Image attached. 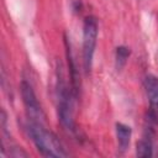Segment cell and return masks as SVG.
Instances as JSON below:
<instances>
[{"mask_svg":"<svg viewBox=\"0 0 158 158\" xmlns=\"http://www.w3.org/2000/svg\"><path fill=\"white\" fill-rule=\"evenodd\" d=\"M64 43H65V56L68 59V68H69V77H70V89L74 94V96L78 95L79 91V86H80V81H79V73L72 54V48H70V43L68 41L67 37H64Z\"/></svg>","mask_w":158,"mask_h":158,"instance_id":"cell-6","label":"cell"},{"mask_svg":"<svg viewBox=\"0 0 158 158\" xmlns=\"http://www.w3.org/2000/svg\"><path fill=\"white\" fill-rule=\"evenodd\" d=\"M136 154L138 157H142V158H147V157L153 156V144H152V139H151L149 135L147 137H143L142 139H139L137 142Z\"/></svg>","mask_w":158,"mask_h":158,"instance_id":"cell-8","label":"cell"},{"mask_svg":"<svg viewBox=\"0 0 158 158\" xmlns=\"http://www.w3.org/2000/svg\"><path fill=\"white\" fill-rule=\"evenodd\" d=\"M73 9H74L75 12L80 11V9H81V2H80V0H74V1H73Z\"/></svg>","mask_w":158,"mask_h":158,"instance_id":"cell-10","label":"cell"},{"mask_svg":"<svg viewBox=\"0 0 158 158\" xmlns=\"http://www.w3.org/2000/svg\"><path fill=\"white\" fill-rule=\"evenodd\" d=\"M98 40V20L86 16L83 25V64L86 73H90Z\"/></svg>","mask_w":158,"mask_h":158,"instance_id":"cell-3","label":"cell"},{"mask_svg":"<svg viewBox=\"0 0 158 158\" xmlns=\"http://www.w3.org/2000/svg\"><path fill=\"white\" fill-rule=\"evenodd\" d=\"M115 131H116V138H117V147L118 151L121 153H123L128 146H130V141H131V136H132V130L130 126L122 123V122H117L115 125Z\"/></svg>","mask_w":158,"mask_h":158,"instance_id":"cell-7","label":"cell"},{"mask_svg":"<svg viewBox=\"0 0 158 158\" xmlns=\"http://www.w3.org/2000/svg\"><path fill=\"white\" fill-rule=\"evenodd\" d=\"M26 128L37 151L43 157H67L68 156V153L63 148L57 136L53 132L46 130L42 122L30 120Z\"/></svg>","mask_w":158,"mask_h":158,"instance_id":"cell-1","label":"cell"},{"mask_svg":"<svg viewBox=\"0 0 158 158\" xmlns=\"http://www.w3.org/2000/svg\"><path fill=\"white\" fill-rule=\"evenodd\" d=\"M130 53H131L130 48H127L126 46H118L116 48V52H115V64H116L117 70H121L125 67V64H126V62H127V59L130 57Z\"/></svg>","mask_w":158,"mask_h":158,"instance_id":"cell-9","label":"cell"},{"mask_svg":"<svg viewBox=\"0 0 158 158\" xmlns=\"http://www.w3.org/2000/svg\"><path fill=\"white\" fill-rule=\"evenodd\" d=\"M20 90H21V98H22V102L25 105L28 120L43 122L44 114L42 111V107H41L40 102L36 98V94H35L31 84L27 83L26 80H22Z\"/></svg>","mask_w":158,"mask_h":158,"instance_id":"cell-4","label":"cell"},{"mask_svg":"<svg viewBox=\"0 0 158 158\" xmlns=\"http://www.w3.org/2000/svg\"><path fill=\"white\" fill-rule=\"evenodd\" d=\"M62 64L57 68V101H58V117L60 121V125L65 131H68L72 135H77L78 130L73 118V110H72V96H74L72 89H69V85L67 84Z\"/></svg>","mask_w":158,"mask_h":158,"instance_id":"cell-2","label":"cell"},{"mask_svg":"<svg viewBox=\"0 0 158 158\" xmlns=\"http://www.w3.org/2000/svg\"><path fill=\"white\" fill-rule=\"evenodd\" d=\"M143 85L149 101L151 121L158 122V78L154 75H147L144 78Z\"/></svg>","mask_w":158,"mask_h":158,"instance_id":"cell-5","label":"cell"}]
</instances>
